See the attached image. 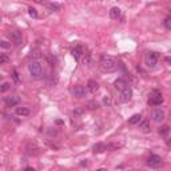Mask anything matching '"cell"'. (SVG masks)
<instances>
[{"label": "cell", "mask_w": 171, "mask_h": 171, "mask_svg": "<svg viewBox=\"0 0 171 171\" xmlns=\"http://www.w3.org/2000/svg\"><path fill=\"white\" fill-rule=\"evenodd\" d=\"M99 67H100V70L103 71V72H114V71L116 70V67H118V64H116L114 58L107 56V55H102Z\"/></svg>", "instance_id": "1"}, {"label": "cell", "mask_w": 171, "mask_h": 171, "mask_svg": "<svg viewBox=\"0 0 171 171\" xmlns=\"http://www.w3.org/2000/svg\"><path fill=\"white\" fill-rule=\"evenodd\" d=\"M28 71L32 78H40L43 75V68L39 62H31L28 64Z\"/></svg>", "instance_id": "2"}, {"label": "cell", "mask_w": 171, "mask_h": 171, "mask_svg": "<svg viewBox=\"0 0 171 171\" xmlns=\"http://www.w3.org/2000/svg\"><path fill=\"white\" fill-rule=\"evenodd\" d=\"M148 103L152 106H159L163 103V96H162V94L159 91H152L150 98H148Z\"/></svg>", "instance_id": "3"}, {"label": "cell", "mask_w": 171, "mask_h": 171, "mask_svg": "<svg viewBox=\"0 0 171 171\" xmlns=\"http://www.w3.org/2000/svg\"><path fill=\"white\" fill-rule=\"evenodd\" d=\"M70 94L75 98H83L86 96V88L83 86H72V87L70 88Z\"/></svg>", "instance_id": "4"}, {"label": "cell", "mask_w": 171, "mask_h": 171, "mask_svg": "<svg viewBox=\"0 0 171 171\" xmlns=\"http://www.w3.org/2000/svg\"><path fill=\"white\" fill-rule=\"evenodd\" d=\"M158 63V55L155 52H148L146 56V66L148 68H154Z\"/></svg>", "instance_id": "5"}, {"label": "cell", "mask_w": 171, "mask_h": 171, "mask_svg": "<svg viewBox=\"0 0 171 171\" xmlns=\"http://www.w3.org/2000/svg\"><path fill=\"white\" fill-rule=\"evenodd\" d=\"M147 164L152 169H158L162 166V158L158 155H150V158L147 159Z\"/></svg>", "instance_id": "6"}, {"label": "cell", "mask_w": 171, "mask_h": 171, "mask_svg": "<svg viewBox=\"0 0 171 171\" xmlns=\"http://www.w3.org/2000/svg\"><path fill=\"white\" fill-rule=\"evenodd\" d=\"M132 98V90L130 87H124L120 90V100L122 102H130Z\"/></svg>", "instance_id": "7"}, {"label": "cell", "mask_w": 171, "mask_h": 171, "mask_svg": "<svg viewBox=\"0 0 171 171\" xmlns=\"http://www.w3.org/2000/svg\"><path fill=\"white\" fill-rule=\"evenodd\" d=\"M164 111L163 110H154L152 111V114H151V118H152V120H154V122H162V120H164Z\"/></svg>", "instance_id": "8"}, {"label": "cell", "mask_w": 171, "mask_h": 171, "mask_svg": "<svg viewBox=\"0 0 171 171\" xmlns=\"http://www.w3.org/2000/svg\"><path fill=\"white\" fill-rule=\"evenodd\" d=\"M10 38L15 44L23 43V36H21V34L19 32V31H12V32H10Z\"/></svg>", "instance_id": "9"}, {"label": "cell", "mask_w": 171, "mask_h": 171, "mask_svg": "<svg viewBox=\"0 0 171 171\" xmlns=\"http://www.w3.org/2000/svg\"><path fill=\"white\" fill-rule=\"evenodd\" d=\"M19 102H20V99L17 96H8L4 99V103H6L7 107H15L19 104Z\"/></svg>", "instance_id": "10"}, {"label": "cell", "mask_w": 171, "mask_h": 171, "mask_svg": "<svg viewBox=\"0 0 171 171\" xmlns=\"http://www.w3.org/2000/svg\"><path fill=\"white\" fill-rule=\"evenodd\" d=\"M110 16H111V19H114V20L120 19V17H122V11H120V8H118V7L111 8V11H110Z\"/></svg>", "instance_id": "11"}, {"label": "cell", "mask_w": 171, "mask_h": 171, "mask_svg": "<svg viewBox=\"0 0 171 171\" xmlns=\"http://www.w3.org/2000/svg\"><path fill=\"white\" fill-rule=\"evenodd\" d=\"M31 114L30 109H27V107H16V115L19 116H28Z\"/></svg>", "instance_id": "12"}, {"label": "cell", "mask_w": 171, "mask_h": 171, "mask_svg": "<svg viewBox=\"0 0 171 171\" xmlns=\"http://www.w3.org/2000/svg\"><path fill=\"white\" fill-rule=\"evenodd\" d=\"M88 90L91 92H96L98 91V88H99V84L96 83V80H94V79H90L88 80Z\"/></svg>", "instance_id": "13"}, {"label": "cell", "mask_w": 171, "mask_h": 171, "mask_svg": "<svg viewBox=\"0 0 171 171\" xmlns=\"http://www.w3.org/2000/svg\"><path fill=\"white\" fill-rule=\"evenodd\" d=\"M71 53H72V56L75 58V59H79V58L82 56V53H83V48L80 47V46H76L75 48H72Z\"/></svg>", "instance_id": "14"}, {"label": "cell", "mask_w": 171, "mask_h": 171, "mask_svg": "<svg viewBox=\"0 0 171 171\" xmlns=\"http://www.w3.org/2000/svg\"><path fill=\"white\" fill-rule=\"evenodd\" d=\"M114 86L116 90H123L124 87H127V83H126V80H123V79H118V80H115Z\"/></svg>", "instance_id": "15"}, {"label": "cell", "mask_w": 171, "mask_h": 171, "mask_svg": "<svg viewBox=\"0 0 171 171\" xmlns=\"http://www.w3.org/2000/svg\"><path fill=\"white\" fill-rule=\"evenodd\" d=\"M92 148H94V152H103V151L109 150L107 145H103V143H98V145H95Z\"/></svg>", "instance_id": "16"}, {"label": "cell", "mask_w": 171, "mask_h": 171, "mask_svg": "<svg viewBox=\"0 0 171 171\" xmlns=\"http://www.w3.org/2000/svg\"><path fill=\"white\" fill-rule=\"evenodd\" d=\"M141 118H142V116L139 115V114L132 115L131 118L128 119V124H136V123H139V122H141Z\"/></svg>", "instance_id": "17"}, {"label": "cell", "mask_w": 171, "mask_h": 171, "mask_svg": "<svg viewBox=\"0 0 171 171\" xmlns=\"http://www.w3.org/2000/svg\"><path fill=\"white\" fill-rule=\"evenodd\" d=\"M10 62V58L4 53H0V64H4V63H8Z\"/></svg>", "instance_id": "18"}, {"label": "cell", "mask_w": 171, "mask_h": 171, "mask_svg": "<svg viewBox=\"0 0 171 171\" xmlns=\"http://www.w3.org/2000/svg\"><path fill=\"white\" fill-rule=\"evenodd\" d=\"M8 88H10V83L6 82V83H2V84H0V92H6Z\"/></svg>", "instance_id": "19"}, {"label": "cell", "mask_w": 171, "mask_h": 171, "mask_svg": "<svg viewBox=\"0 0 171 171\" xmlns=\"http://www.w3.org/2000/svg\"><path fill=\"white\" fill-rule=\"evenodd\" d=\"M28 13H30L31 17H38V11L35 10V8H32V7L28 8Z\"/></svg>", "instance_id": "20"}, {"label": "cell", "mask_w": 171, "mask_h": 171, "mask_svg": "<svg viewBox=\"0 0 171 171\" xmlns=\"http://www.w3.org/2000/svg\"><path fill=\"white\" fill-rule=\"evenodd\" d=\"M11 47V44L6 42V40H0V48H4V49H7V48H10Z\"/></svg>", "instance_id": "21"}, {"label": "cell", "mask_w": 171, "mask_h": 171, "mask_svg": "<svg viewBox=\"0 0 171 171\" xmlns=\"http://www.w3.org/2000/svg\"><path fill=\"white\" fill-rule=\"evenodd\" d=\"M169 131H170L169 126H163V127H162V128L159 130V134H160V135H167Z\"/></svg>", "instance_id": "22"}, {"label": "cell", "mask_w": 171, "mask_h": 171, "mask_svg": "<svg viewBox=\"0 0 171 171\" xmlns=\"http://www.w3.org/2000/svg\"><path fill=\"white\" fill-rule=\"evenodd\" d=\"M46 60H47V62H48L51 66L55 64V58H53L52 55H46Z\"/></svg>", "instance_id": "23"}, {"label": "cell", "mask_w": 171, "mask_h": 171, "mask_svg": "<svg viewBox=\"0 0 171 171\" xmlns=\"http://www.w3.org/2000/svg\"><path fill=\"white\" fill-rule=\"evenodd\" d=\"M170 20H171V17H170V16H167V17H166V19H164V27H166V28H167V30H170V28H171Z\"/></svg>", "instance_id": "24"}, {"label": "cell", "mask_w": 171, "mask_h": 171, "mask_svg": "<svg viewBox=\"0 0 171 171\" xmlns=\"http://www.w3.org/2000/svg\"><path fill=\"white\" fill-rule=\"evenodd\" d=\"M141 127L143 128V131H145V132H148V131H150V128H148V122H143Z\"/></svg>", "instance_id": "25"}, {"label": "cell", "mask_w": 171, "mask_h": 171, "mask_svg": "<svg viewBox=\"0 0 171 171\" xmlns=\"http://www.w3.org/2000/svg\"><path fill=\"white\" fill-rule=\"evenodd\" d=\"M88 107H90V109H98L99 104H98L96 102H90L88 103Z\"/></svg>", "instance_id": "26"}, {"label": "cell", "mask_w": 171, "mask_h": 171, "mask_svg": "<svg viewBox=\"0 0 171 171\" xmlns=\"http://www.w3.org/2000/svg\"><path fill=\"white\" fill-rule=\"evenodd\" d=\"M48 8H49V10H51V11H56L58 8H59V6H58V4H49Z\"/></svg>", "instance_id": "27"}, {"label": "cell", "mask_w": 171, "mask_h": 171, "mask_svg": "<svg viewBox=\"0 0 171 171\" xmlns=\"http://www.w3.org/2000/svg\"><path fill=\"white\" fill-rule=\"evenodd\" d=\"M34 2H35V3H43L44 0H34Z\"/></svg>", "instance_id": "28"}, {"label": "cell", "mask_w": 171, "mask_h": 171, "mask_svg": "<svg viewBox=\"0 0 171 171\" xmlns=\"http://www.w3.org/2000/svg\"><path fill=\"white\" fill-rule=\"evenodd\" d=\"M2 78H3V76H2V75H0V80H2Z\"/></svg>", "instance_id": "29"}]
</instances>
